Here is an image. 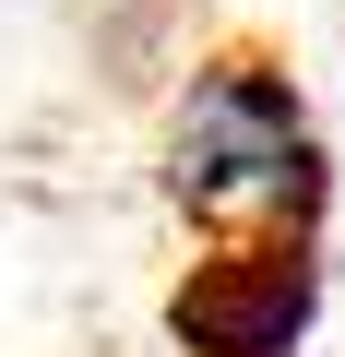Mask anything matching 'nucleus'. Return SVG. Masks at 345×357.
<instances>
[{
    "instance_id": "1",
    "label": "nucleus",
    "mask_w": 345,
    "mask_h": 357,
    "mask_svg": "<svg viewBox=\"0 0 345 357\" xmlns=\"http://www.w3.org/2000/svg\"><path fill=\"white\" fill-rule=\"evenodd\" d=\"M167 191L227 238H321L333 203V155L309 131V96L262 60L227 48L191 72V96L167 107Z\"/></svg>"
},
{
    "instance_id": "2",
    "label": "nucleus",
    "mask_w": 345,
    "mask_h": 357,
    "mask_svg": "<svg viewBox=\"0 0 345 357\" xmlns=\"http://www.w3.org/2000/svg\"><path fill=\"white\" fill-rule=\"evenodd\" d=\"M321 321V250L309 238H227L179 286V345L191 357H298Z\"/></svg>"
}]
</instances>
